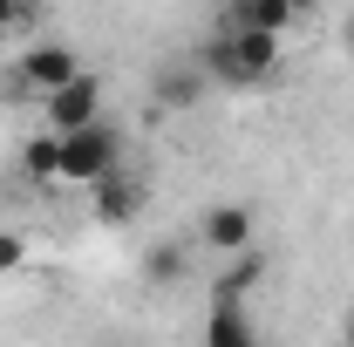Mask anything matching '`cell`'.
Segmentation results:
<instances>
[{"instance_id":"5","label":"cell","mask_w":354,"mask_h":347,"mask_svg":"<svg viewBox=\"0 0 354 347\" xmlns=\"http://www.w3.org/2000/svg\"><path fill=\"white\" fill-rule=\"evenodd\" d=\"M198 245L218 252V259H239V252L252 245V205H239V198L212 205V212L198 218Z\"/></svg>"},{"instance_id":"2","label":"cell","mask_w":354,"mask_h":347,"mask_svg":"<svg viewBox=\"0 0 354 347\" xmlns=\"http://www.w3.org/2000/svg\"><path fill=\"white\" fill-rule=\"evenodd\" d=\"M116 164H123V130L109 116H95V123L62 136V171H55V184H95L102 171H116Z\"/></svg>"},{"instance_id":"6","label":"cell","mask_w":354,"mask_h":347,"mask_svg":"<svg viewBox=\"0 0 354 347\" xmlns=\"http://www.w3.org/2000/svg\"><path fill=\"white\" fill-rule=\"evenodd\" d=\"M150 95H157V109H198V102L212 95V75L198 68V55H191V62H164V68L150 75Z\"/></svg>"},{"instance_id":"12","label":"cell","mask_w":354,"mask_h":347,"mask_svg":"<svg viewBox=\"0 0 354 347\" xmlns=\"http://www.w3.org/2000/svg\"><path fill=\"white\" fill-rule=\"evenodd\" d=\"M266 265H259V252H252V245H245V252H239V265H225V279H218V293H239V300H245V286H252V279H259Z\"/></svg>"},{"instance_id":"16","label":"cell","mask_w":354,"mask_h":347,"mask_svg":"<svg viewBox=\"0 0 354 347\" xmlns=\"http://www.w3.org/2000/svg\"><path fill=\"white\" fill-rule=\"evenodd\" d=\"M286 7H293V14H307V7H320V0H286Z\"/></svg>"},{"instance_id":"7","label":"cell","mask_w":354,"mask_h":347,"mask_svg":"<svg viewBox=\"0 0 354 347\" xmlns=\"http://www.w3.org/2000/svg\"><path fill=\"white\" fill-rule=\"evenodd\" d=\"M88 191H95V225H109V232H116V225H130V218L143 212V184H136L123 164H116V171H102Z\"/></svg>"},{"instance_id":"14","label":"cell","mask_w":354,"mask_h":347,"mask_svg":"<svg viewBox=\"0 0 354 347\" xmlns=\"http://www.w3.org/2000/svg\"><path fill=\"white\" fill-rule=\"evenodd\" d=\"M14 21H21V0H0V35H7Z\"/></svg>"},{"instance_id":"9","label":"cell","mask_w":354,"mask_h":347,"mask_svg":"<svg viewBox=\"0 0 354 347\" xmlns=\"http://www.w3.org/2000/svg\"><path fill=\"white\" fill-rule=\"evenodd\" d=\"M300 14L286 7V0H232L225 7V28H266V35H286Z\"/></svg>"},{"instance_id":"13","label":"cell","mask_w":354,"mask_h":347,"mask_svg":"<svg viewBox=\"0 0 354 347\" xmlns=\"http://www.w3.org/2000/svg\"><path fill=\"white\" fill-rule=\"evenodd\" d=\"M28 265V238L21 232H0V272H21Z\"/></svg>"},{"instance_id":"11","label":"cell","mask_w":354,"mask_h":347,"mask_svg":"<svg viewBox=\"0 0 354 347\" xmlns=\"http://www.w3.org/2000/svg\"><path fill=\"white\" fill-rule=\"evenodd\" d=\"M21 164H28V177H48V184H55V171H62V136H55V130L28 136V150H21Z\"/></svg>"},{"instance_id":"4","label":"cell","mask_w":354,"mask_h":347,"mask_svg":"<svg viewBox=\"0 0 354 347\" xmlns=\"http://www.w3.org/2000/svg\"><path fill=\"white\" fill-rule=\"evenodd\" d=\"M41 109H48V130L68 136V130H82V123H95V116H102V82L82 68L75 82H62L55 95H41Z\"/></svg>"},{"instance_id":"15","label":"cell","mask_w":354,"mask_h":347,"mask_svg":"<svg viewBox=\"0 0 354 347\" xmlns=\"http://www.w3.org/2000/svg\"><path fill=\"white\" fill-rule=\"evenodd\" d=\"M341 48H348V55H354V14H348V21H341Z\"/></svg>"},{"instance_id":"17","label":"cell","mask_w":354,"mask_h":347,"mask_svg":"<svg viewBox=\"0 0 354 347\" xmlns=\"http://www.w3.org/2000/svg\"><path fill=\"white\" fill-rule=\"evenodd\" d=\"M348 347H354V313H348Z\"/></svg>"},{"instance_id":"10","label":"cell","mask_w":354,"mask_h":347,"mask_svg":"<svg viewBox=\"0 0 354 347\" xmlns=\"http://www.w3.org/2000/svg\"><path fill=\"white\" fill-rule=\"evenodd\" d=\"M184 245H177V238H157V245H150V252H143V279H150V286H177V279H184Z\"/></svg>"},{"instance_id":"8","label":"cell","mask_w":354,"mask_h":347,"mask_svg":"<svg viewBox=\"0 0 354 347\" xmlns=\"http://www.w3.org/2000/svg\"><path fill=\"white\" fill-rule=\"evenodd\" d=\"M205 347H259V327L239 293H212V313H205Z\"/></svg>"},{"instance_id":"1","label":"cell","mask_w":354,"mask_h":347,"mask_svg":"<svg viewBox=\"0 0 354 347\" xmlns=\"http://www.w3.org/2000/svg\"><path fill=\"white\" fill-rule=\"evenodd\" d=\"M279 55H286V35H266V28H225V21H218V28L198 41V68L212 75V88H259V82H272Z\"/></svg>"},{"instance_id":"3","label":"cell","mask_w":354,"mask_h":347,"mask_svg":"<svg viewBox=\"0 0 354 347\" xmlns=\"http://www.w3.org/2000/svg\"><path fill=\"white\" fill-rule=\"evenodd\" d=\"M75 75H82V55H75L68 41H35L21 62H14V82L28 88V95H55V88L75 82Z\"/></svg>"}]
</instances>
